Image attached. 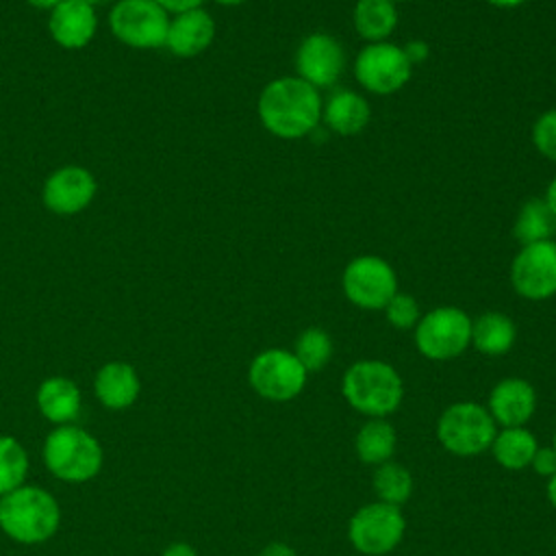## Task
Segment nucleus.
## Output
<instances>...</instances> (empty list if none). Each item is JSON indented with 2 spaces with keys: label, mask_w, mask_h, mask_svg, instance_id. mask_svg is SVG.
<instances>
[{
  "label": "nucleus",
  "mask_w": 556,
  "mask_h": 556,
  "mask_svg": "<svg viewBox=\"0 0 556 556\" xmlns=\"http://www.w3.org/2000/svg\"><path fill=\"white\" fill-rule=\"evenodd\" d=\"M291 352L295 354V358L302 363V367L308 374H315V371H321L330 363L334 343H332V337L324 328L311 326V328H304L295 337Z\"/></svg>",
  "instance_id": "nucleus-27"
},
{
  "label": "nucleus",
  "mask_w": 556,
  "mask_h": 556,
  "mask_svg": "<svg viewBox=\"0 0 556 556\" xmlns=\"http://www.w3.org/2000/svg\"><path fill=\"white\" fill-rule=\"evenodd\" d=\"M413 76V63L402 46L387 41L365 43L354 61L356 83L374 96L400 91Z\"/></svg>",
  "instance_id": "nucleus-10"
},
{
  "label": "nucleus",
  "mask_w": 556,
  "mask_h": 556,
  "mask_svg": "<svg viewBox=\"0 0 556 556\" xmlns=\"http://www.w3.org/2000/svg\"><path fill=\"white\" fill-rule=\"evenodd\" d=\"M545 495L549 506L556 510V473L552 478H547V486H545Z\"/></svg>",
  "instance_id": "nucleus-37"
},
{
  "label": "nucleus",
  "mask_w": 556,
  "mask_h": 556,
  "mask_svg": "<svg viewBox=\"0 0 556 556\" xmlns=\"http://www.w3.org/2000/svg\"><path fill=\"white\" fill-rule=\"evenodd\" d=\"M391 2H393V4H397V2H406V0H391Z\"/></svg>",
  "instance_id": "nucleus-43"
},
{
  "label": "nucleus",
  "mask_w": 556,
  "mask_h": 556,
  "mask_svg": "<svg viewBox=\"0 0 556 556\" xmlns=\"http://www.w3.org/2000/svg\"><path fill=\"white\" fill-rule=\"evenodd\" d=\"M536 389L530 380L519 376H506L497 380L486 397V410L497 428L526 426L536 413Z\"/></svg>",
  "instance_id": "nucleus-15"
},
{
  "label": "nucleus",
  "mask_w": 556,
  "mask_h": 556,
  "mask_svg": "<svg viewBox=\"0 0 556 556\" xmlns=\"http://www.w3.org/2000/svg\"><path fill=\"white\" fill-rule=\"evenodd\" d=\"M371 122V106L365 96L354 89H334L321 106V124L339 135L354 137L361 135Z\"/></svg>",
  "instance_id": "nucleus-18"
},
{
  "label": "nucleus",
  "mask_w": 556,
  "mask_h": 556,
  "mask_svg": "<svg viewBox=\"0 0 556 556\" xmlns=\"http://www.w3.org/2000/svg\"><path fill=\"white\" fill-rule=\"evenodd\" d=\"M96 178L80 165H63L43 182V204L56 215H76L85 211L96 195Z\"/></svg>",
  "instance_id": "nucleus-14"
},
{
  "label": "nucleus",
  "mask_w": 556,
  "mask_h": 556,
  "mask_svg": "<svg viewBox=\"0 0 556 556\" xmlns=\"http://www.w3.org/2000/svg\"><path fill=\"white\" fill-rule=\"evenodd\" d=\"M83 2H87V4H102V2H109V0H83Z\"/></svg>",
  "instance_id": "nucleus-41"
},
{
  "label": "nucleus",
  "mask_w": 556,
  "mask_h": 556,
  "mask_svg": "<svg viewBox=\"0 0 556 556\" xmlns=\"http://www.w3.org/2000/svg\"><path fill=\"white\" fill-rule=\"evenodd\" d=\"M98 28V17L91 4L83 0H63L50 11L48 30L52 39L65 50L85 48Z\"/></svg>",
  "instance_id": "nucleus-16"
},
{
  "label": "nucleus",
  "mask_w": 556,
  "mask_h": 556,
  "mask_svg": "<svg viewBox=\"0 0 556 556\" xmlns=\"http://www.w3.org/2000/svg\"><path fill=\"white\" fill-rule=\"evenodd\" d=\"M510 285L515 293L530 302L556 295V241L521 245L510 263Z\"/></svg>",
  "instance_id": "nucleus-12"
},
{
  "label": "nucleus",
  "mask_w": 556,
  "mask_h": 556,
  "mask_svg": "<svg viewBox=\"0 0 556 556\" xmlns=\"http://www.w3.org/2000/svg\"><path fill=\"white\" fill-rule=\"evenodd\" d=\"M30 7H35V9H54L56 4H61L63 0H26Z\"/></svg>",
  "instance_id": "nucleus-39"
},
{
  "label": "nucleus",
  "mask_w": 556,
  "mask_h": 556,
  "mask_svg": "<svg viewBox=\"0 0 556 556\" xmlns=\"http://www.w3.org/2000/svg\"><path fill=\"white\" fill-rule=\"evenodd\" d=\"M343 400L358 415L387 419L404 402V380L400 371L380 358L354 361L341 378Z\"/></svg>",
  "instance_id": "nucleus-2"
},
{
  "label": "nucleus",
  "mask_w": 556,
  "mask_h": 556,
  "mask_svg": "<svg viewBox=\"0 0 556 556\" xmlns=\"http://www.w3.org/2000/svg\"><path fill=\"white\" fill-rule=\"evenodd\" d=\"M28 452L11 434H0V497L26 484Z\"/></svg>",
  "instance_id": "nucleus-28"
},
{
  "label": "nucleus",
  "mask_w": 556,
  "mask_h": 556,
  "mask_svg": "<svg viewBox=\"0 0 556 556\" xmlns=\"http://www.w3.org/2000/svg\"><path fill=\"white\" fill-rule=\"evenodd\" d=\"M213 39H215V22L211 13L200 7V9L176 13L169 20L165 48L180 59H191L202 54L213 43Z\"/></svg>",
  "instance_id": "nucleus-17"
},
{
  "label": "nucleus",
  "mask_w": 556,
  "mask_h": 556,
  "mask_svg": "<svg viewBox=\"0 0 556 556\" xmlns=\"http://www.w3.org/2000/svg\"><path fill=\"white\" fill-rule=\"evenodd\" d=\"M417 352L428 361L458 358L471 345V317L452 304L424 313L413 328Z\"/></svg>",
  "instance_id": "nucleus-6"
},
{
  "label": "nucleus",
  "mask_w": 556,
  "mask_h": 556,
  "mask_svg": "<svg viewBox=\"0 0 556 556\" xmlns=\"http://www.w3.org/2000/svg\"><path fill=\"white\" fill-rule=\"evenodd\" d=\"M345 50L328 33H311L295 48V76L315 89H330L345 70Z\"/></svg>",
  "instance_id": "nucleus-13"
},
{
  "label": "nucleus",
  "mask_w": 556,
  "mask_h": 556,
  "mask_svg": "<svg viewBox=\"0 0 556 556\" xmlns=\"http://www.w3.org/2000/svg\"><path fill=\"white\" fill-rule=\"evenodd\" d=\"M341 289L345 300L363 311H382L400 291L393 265L376 254L354 256L343 267Z\"/></svg>",
  "instance_id": "nucleus-9"
},
{
  "label": "nucleus",
  "mask_w": 556,
  "mask_h": 556,
  "mask_svg": "<svg viewBox=\"0 0 556 556\" xmlns=\"http://www.w3.org/2000/svg\"><path fill=\"white\" fill-rule=\"evenodd\" d=\"M141 380L137 369L126 361L104 363L93 378V393L98 402L111 410H124L139 397Z\"/></svg>",
  "instance_id": "nucleus-19"
},
{
  "label": "nucleus",
  "mask_w": 556,
  "mask_h": 556,
  "mask_svg": "<svg viewBox=\"0 0 556 556\" xmlns=\"http://www.w3.org/2000/svg\"><path fill=\"white\" fill-rule=\"evenodd\" d=\"M413 486H415L413 473L402 463L391 458V460L374 467L371 489H374L378 502L393 504V506L402 508L410 500Z\"/></svg>",
  "instance_id": "nucleus-26"
},
{
  "label": "nucleus",
  "mask_w": 556,
  "mask_h": 556,
  "mask_svg": "<svg viewBox=\"0 0 556 556\" xmlns=\"http://www.w3.org/2000/svg\"><path fill=\"white\" fill-rule=\"evenodd\" d=\"M382 313H384L389 326H393L395 330H413L421 317L419 302L410 293H402V291H397L387 302Z\"/></svg>",
  "instance_id": "nucleus-29"
},
{
  "label": "nucleus",
  "mask_w": 556,
  "mask_h": 556,
  "mask_svg": "<svg viewBox=\"0 0 556 556\" xmlns=\"http://www.w3.org/2000/svg\"><path fill=\"white\" fill-rule=\"evenodd\" d=\"M404 510L378 500L363 504L348 519V541L363 556L391 554L404 541Z\"/></svg>",
  "instance_id": "nucleus-7"
},
{
  "label": "nucleus",
  "mask_w": 556,
  "mask_h": 556,
  "mask_svg": "<svg viewBox=\"0 0 556 556\" xmlns=\"http://www.w3.org/2000/svg\"><path fill=\"white\" fill-rule=\"evenodd\" d=\"M497 424L484 404L460 400L445 406L437 419L434 434L439 445L458 458H473L489 452Z\"/></svg>",
  "instance_id": "nucleus-5"
},
{
  "label": "nucleus",
  "mask_w": 556,
  "mask_h": 556,
  "mask_svg": "<svg viewBox=\"0 0 556 556\" xmlns=\"http://www.w3.org/2000/svg\"><path fill=\"white\" fill-rule=\"evenodd\" d=\"M513 235L521 245L554 239L556 217L543 198H530L519 206L513 224Z\"/></svg>",
  "instance_id": "nucleus-25"
},
{
  "label": "nucleus",
  "mask_w": 556,
  "mask_h": 556,
  "mask_svg": "<svg viewBox=\"0 0 556 556\" xmlns=\"http://www.w3.org/2000/svg\"><path fill=\"white\" fill-rule=\"evenodd\" d=\"M161 556H198V552H195L193 545H189V543H185V541H176V543H169V545L161 552Z\"/></svg>",
  "instance_id": "nucleus-35"
},
{
  "label": "nucleus",
  "mask_w": 556,
  "mask_h": 556,
  "mask_svg": "<svg viewBox=\"0 0 556 556\" xmlns=\"http://www.w3.org/2000/svg\"><path fill=\"white\" fill-rule=\"evenodd\" d=\"M484 2H489V4L495 7V9H517V7H521L526 0H484Z\"/></svg>",
  "instance_id": "nucleus-38"
},
{
  "label": "nucleus",
  "mask_w": 556,
  "mask_h": 556,
  "mask_svg": "<svg viewBox=\"0 0 556 556\" xmlns=\"http://www.w3.org/2000/svg\"><path fill=\"white\" fill-rule=\"evenodd\" d=\"M352 24L367 43L387 41L397 26V9L391 0H356Z\"/></svg>",
  "instance_id": "nucleus-24"
},
{
  "label": "nucleus",
  "mask_w": 556,
  "mask_h": 556,
  "mask_svg": "<svg viewBox=\"0 0 556 556\" xmlns=\"http://www.w3.org/2000/svg\"><path fill=\"white\" fill-rule=\"evenodd\" d=\"M258 556H298V552L291 545L282 543V541H274V543H267L258 552Z\"/></svg>",
  "instance_id": "nucleus-34"
},
{
  "label": "nucleus",
  "mask_w": 556,
  "mask_h": 556,
  "mask_svg": "<svg viewBox=\"0 0 556 556\" xmlns=\"http://www.w3.org/2000/svg\"><path fill=\"white\" fill-rule=\"evenodd\" d=\"M517 341L515 321L502 311H486L471 319V348L484 356H504Z\"/></svg>",
  "instance_id": "nucleus-21"
},
{
  "label": "nucleus",
  "mask_w": 556,
  "mask_h": 556,
  "mask_svg": "<svg viewBox=\"0 0 556 556\" xmlns=\"http://www.w3.org/2000/svg\"><path fill=\"white\" fill-rule=\"evenodd\" d=\"M61 526L56 497L37 484H22L0 497V530L22 545L50 541Z\"/></svg>",
  "instance_id": "nucleus-3"
},
{
  "label": "nucleus",
  "mask_w": 556,
  "mask_h": 556,
  "mask_svg": "<svg viewBox=\"0 0 556 556\" xmlns=\"http://www.w3.org/2000/svg\"><path fill=\"white\" fill-rule=\"evenodd\" d=\"M109 26L124 46L154 50L165 46L169 15L154 0H119L109 13Z\"/></svg>",
  "instance_id": "nucleus-11"
},
{
  "label": "nucleus",
  "mask_w": 556,
  "mask_h": 556,
  "mask_svg": "<svg viewBox=\"0 0 556 556\" xmlns=\"http://www.w3.org/2000/svg\"><path fill=\"white\" fill-rule=\"evenodd\" d=\"M213 2H217V4H222V7H239V4H243V2H248V0H213Z\"/></svg>",
  "instance_id": "nucleus-40"
},
{
  "label": "nucleus",
  "mask_w": 556,
  "mask_h": 556,
  "mask_svg": "<svg viewBox=\"0 0 556 556\" xmlns=\"http://www.w3.org/2000/svg\"><path fill=\"white\" fill-rule=\"evenodd\" d=\"M159 7H163L167 13H182L189 9H200L204 0H154Z\"/></svg>",
  "instance_id": "nucleus-33"
},
{
  "label": "nucleus",
  "mask_w": 556,
  "mask_h": 556,
  "mask_svg": "<svg viewBox=\"0 0 556 556\" xmlns=\"http://www.w3.org/2000/svg\"><path fill=\"white\" fill-rule=\"evenodd\" d=\"M541 443L536 441L534 432L528 426H513V428H497L495 439L489 447L495 463L508 471H523L530 469L532 456Z\"/></svg>",
  "instance_id": "nucleus-22"
},
{
  "label": "nucleus",
  "mask_w": 556,
  "mask_h": 556,
  "mask_svg": "<svg viewBox=\"0 0 556 556\" xmlns=\"http://www.w3.org/2000/svg\"><path fill=\"white\" fill-rule=\"evenodd\" d=\"M530 137L536 152L556 163V109H547L534 119Z\"/></svg>",
  "instance_id": "nucleus-30"
},
{
  "label": "nucleus",
  "mask_w": 556,
  "mask_h": 556,
  "mask_svg": "<svg viewBox=\"0 0 556 556\" xmlns=\"http://www.w3.org/2000/svg\"><path fill=\"white\" fill-rule=\"evenodd\" d=\"M543 200L547 202L549 211H552V213H554V217H556V176L549 180V185H547V189H545Z\"/></svg>",
  "instance_id": "nucleus-36"
},
{
  "label": "nucleus",
  "mask_w": 556,
  "mask_h": 556,
  "mask_svg": "<svg viewBox=\"0 0 556 556\" xmlns=\"http://www.w3.org/2000/svg\"><path fill=\"white\" fill-rule=\"evenodd\" d=\"M35 402L43 419L54 426L74 424L83 408V395L78 384L65 376H50L41 380Z\"/></svg>",
  "instance_id": "nucleus-20"
},
{
  "label": "nucleus",
  "mask_w": 556,
  "mask_h": 556,
  "mask_svg": "<svg viewBox=\"0 0 556 556\" xmlns=\"http://www.w3.org/2000/svg\"><path fill=\"white\" fill-rule=\"evenodd\" d=\"M395 447H397V432L389 419H380V417L367 419L354 437L356 458L369 467H378L391 460L395 454Z\"/></svg>",
  "instance_id": "nucleus-23"
},
{
  "label": "nucleus",
  "mask_w": 556,
  "mask_h": 556,
  "mask_svg": "<svg viewBox=\"0 0 556 556\" xmlns=\"http://www.w3.org/2000/svg\"><path fill=\"white\" fill-rule=\"evenodd\" d=\"M404 48V52H406V56H408V61L413 63V67L415 65H419V63H424L426 59H428V54H430V48H428V43L426 41H421V39H410L406 46H402Z\"/></svg>",
  "instance_id": "nucleus-32"
},
{
  "label": "nucleus",
  "mask_w": 556,
  "mask_h": 556,
  "mask_svg": "<svg viewBox=\"0 0 556 556\" xmlns=\"http://www.w3.org/2000/svg\"><path fill=\"white\" fill-rule=\"evenodd\" d=\"M530 469L541 476V478H552L556 473V452L552 445H539L534 456H532V463H530Z\"/></svg>",
  "instance_id": "nucleus-31"
},
{
  "label": "nucleus",
  "mask_w": 556,
  "mask_h": 556,
  "mask_svg": "<svg viewBox=\"0 0 556 556\" xmlns=\"http://www.w3.org/2000/svg\"><path fill=\"white\" fill-rule=\"evenodd\" d=\"M321 106L319 89L298 76H278L261 89L256 113L269 135L295 141L319 128Z\"/></svg>",
  "instance_id": "nucleus-1"
},
{
  "label": "nucleus",
  "mask_w": 556,
  "mask_h": 556,
  "mask_svg": "<svg viewBox=\"0 0 556 556\" xmlns=\"http://www.w3.org/2000/svg\"><path fill=\"white\" fill-rule=\"evenodd\" d=\"M308 380V371L291 350L267 348L258 352L248 367V382L252 391L274 404L295 400Z\"/></svg>",
  "instance_id": "nucleus-8"
},
{
  "label": "nucleus",
  "mask_w": 556,
  "mask_h": 556,
  "mask_svg": "<svg viewBox=\"0 0 556 556\" xmlns=\"http://www.w3.org/2000/svg\"><path fill=\"white\" fill-rule=\"evenodd\" d=\"M552 447H554V452H556V428H554V434H552V443H549Z\"/></svg>",
  "instance_id": "nucleus-42"
},
{
  "label": "nucleus",
  "mask_w": 556,
  "mask_h": 556,
  "mask_svg": "<svg viewBox=\"0 0 556 556\" xmlns=\"http://www.w3.org/2000/svg\"><path fill=\"white\" fill-rule=\"evenodd\" d=\"M46 469L63 482H87L104 465L100 441L76 424L56 426L48 432L41 447Z\"/></svg>",
  "instance_id": "nucleus-4"
}]
</instances>
